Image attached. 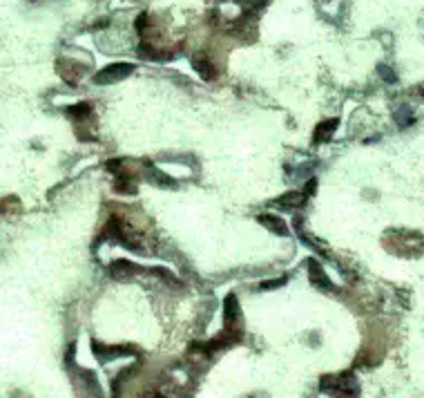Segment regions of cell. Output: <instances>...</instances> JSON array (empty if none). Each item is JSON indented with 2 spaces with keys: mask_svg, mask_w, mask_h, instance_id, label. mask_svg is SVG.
Instances as JSON below:
<instances>
[{
  "mask_svg": "<svg viewBox=\"0 0 424 398\" xmlns=\"http://www.w3.org/2000/svg\"><path fill=\"white\" fill-rule=\"evenodd\" d=\"M302 202H304V197H302V195H297V192H291L288 197L279 199V204H284V206H299Z\"/></svg>",
  "mask_w": 424,
  "mask_h": 398,
  "instance_id": "cell-6",
  "label": "cell"
},
{
  "mask_svg": "<svg viewBox=\"0 0 424 398\" xmlns=\"http://www.w3.org/2000/svg\"><path fill=\"white\" fill-rule=\"evenodd\" d=\"M259 222L266 224V226H270L275 233H279V235H286V224L279 222V220H275V217H261Z\"/></svg>",
  "mask_w": 424,
  "mask_h": 398,
  "instance_id": "cell-4",
  "label": "cell"
},
{
  "mask_svg": "<svg viewBox=\"0 0 424 398\" xmlns=\"http://www.w3.org/2000/svg\"><path fill=\"white\" fill-rule=\"evenodd\" d=\"M226 318H228V327H237L239 325V320H241V313H239V305H237V300L230 295L226 300Z\"/></svg>",
  "mask_w": 424,
  "mask_h": 398,
  "instance_id": "cell-2",
  "label": "cell"
},
{
  "mask_svg": "<svg viewBox=\"0 0 424 398\" xmlns=\"http://www.w3.org/2000/svg\"><path fill=\"white\" fill-rule=\"evenodd\" d=\"M134 273V266L129 262H114L112 266V275L114 277H129Z\"/></svg>",
  "mask_w": 424,
  "mask_h": 398,
  "instance_id": "cell-3",
  "label": "cell"
},
{
  "mask_svg": "<svg viewBox=\"0 0 424 398\" xmlns=\"http://www.w3.org/2000/svg\"><path fill=\"white\" fill-rule=\"evenodd\" d=\"M129 69H132L129 65H112V67H107L105 72L96 74V81H98V83H112V81H118V78L127 76Z\"/></svg>",
  "mask_w": 424,
  "mask_h": 398,
  "instance_id": "cell-1",
  "label": "cell"
},
{
  "mask_svg": "<svg viewBox=\"0 0 424 398\" xmlns=\"http://www.w3.org/2000/svg\"><path fill=\"white\" fill-rule=\"evenodd\" d=\"M333 128H335V121H326V126H322V128H319V130H317V134H315L317 143H319V141H324V139H326L328 134H331V130H333Z\"/></svg>",
  "mask_w": 424,
  "mask_h": 398,
  "instance_id": "cell-5",
  "label": "cell"
}]
</instances>
